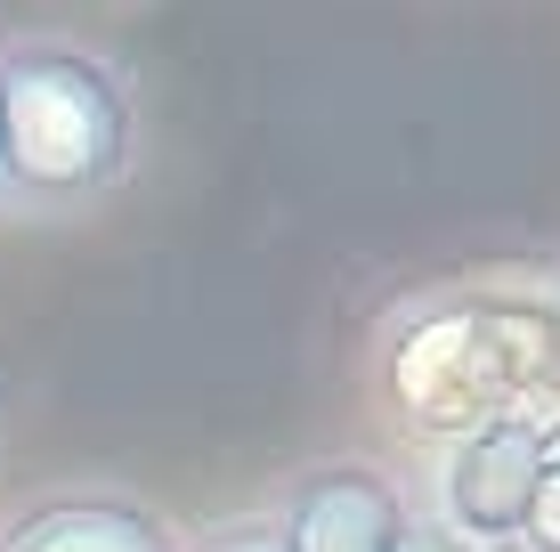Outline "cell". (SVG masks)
Masks as SVG:
<instances>
[{"instance_id":"6da1fadb","label":"cell","mask_w":560,"mask_h":552,"mask_svg":"<svg viewBox=\"0 0 560 552\" xmlns=\"http://www.w3.org/2000/svg\"><path fill=\"white\" fill-rule=\"evenodd\" d=\"M139 90L106 49L73 33H16L0 49V163L9 220H90L139 171Z\"/></svg>"},{"instance_id":"7a4b0ae2","label":"cell","mask_w":560,"mask_h":552,"mask_svg":"<svg viewBox=\"0 0 560 552\" xmlns=\"http://www.w3.org/2000/svg\"><path fill=\"white\" fill-rule=\"evenodd\" d=\"M560 455V414H479L439 463V512L463 552H504L528 537V504Z\"/></svg>"},{"instance_id":"3957f363","label":"cell","mask_w":560,"mask_h":552,"mask_svg":"<svg viewBox=\"0 0 560 552\" xmlns=\"http://www.w3.org/2000/svg\"><path fill=\"white\" fill-rule=\"evenodd\" d=\"M277 552H447L422 537L415 504L374 463H317L268 512Z\"/></svg>"},{"instance_id":"277c9868","label":"cell","mask_w":560,"mask_h":552,"mask_svg":"<svg viewBox=\"0 0 560 552\" xmlns=\"http://www.w3.org/2000/svg\"><path fill=\"white\" fill-rule=\"evenodd\" d=\"M0 552H187V544L154 504L114 496V488H73V496L16 512L0 528Z\"/></svg>"},{"instance_id":"5b68a950","label":"cell","mask_w":560,"mask_h":552,"mask_svg":"<svg viewBox=\"0 0 560 552\" xmlns=\"http://www.w3.org/2000/svg\"><path fill=\"white\" fill-rule=\"evenodd\" d=\"M528 552H560V455L545 463V488H536V504H528V537H520Z\"/></svg>"},{"instance_id":"8992f818","label":"cell","mask_w":560,"mask_h":552,"mask_svg":"<svg viewBox=\"0 0 560 552\" xmlns=\"http://www.w3.org/2000/svg\"><path fill=\"white\" fill-rule=\"evenodd\" d=\"M187 552H277V528L268 520H236V528H211V537L187 544Z\"/></svg>"},{"instance_id":"52a82bcc","label":"cell","mask_w":560,"mask_h":552,"mask_svg":"<svg viewBox=\"0 0 560 552\" xmlns=\"http://www.w3.org/2000/svg\"><path fill=\"white\" fill-rule=\"evenodd\" d=\"M0 220H9V163H0Z\"/></svg>"}]
</instances>
